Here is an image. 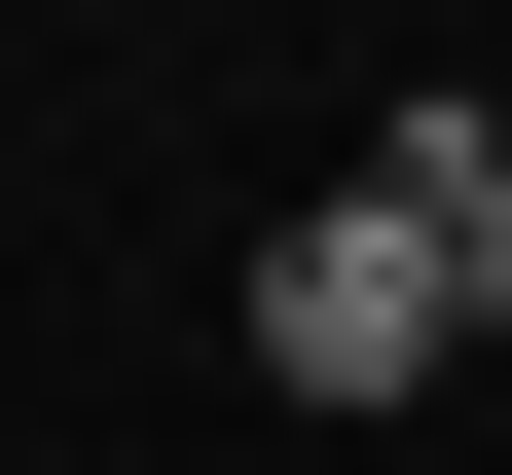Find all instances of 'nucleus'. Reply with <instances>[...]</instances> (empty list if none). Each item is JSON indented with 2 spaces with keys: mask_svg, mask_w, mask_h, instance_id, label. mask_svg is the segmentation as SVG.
Segmentation results:
<instances>
[{
  "mask_svg": "<svg viewBox=\"0 0 512 475\" xmlns=\"http://www.w3.org/2000/svg\"><path fill=\"white\" fill-rule=\"evenodd\" d=\"M256 366H293V402H439V366H476V256H439V183H403V147L256 220Z\"/></svg>",
  "mask_w": 512,
  "mask_h": 475,
  "instance_id": "nucleus-1",
  "label": "nucleus"
},
{
  "mask_svg": "<svg viewBox=\"0 0 512 475\" xmlns=\"http://www.w3.org/2000/svg\"><path fill=\"white\" fill-rule=\"evenodd\" d=\"M403 183H439V256H476V329H512V110H403Z\"/></svg>",
  "mask_w": 512,
  "mask_h": 475,
  "instance_id": "nucleus-2",
  "label": "nucleus"
}]
</instances>
